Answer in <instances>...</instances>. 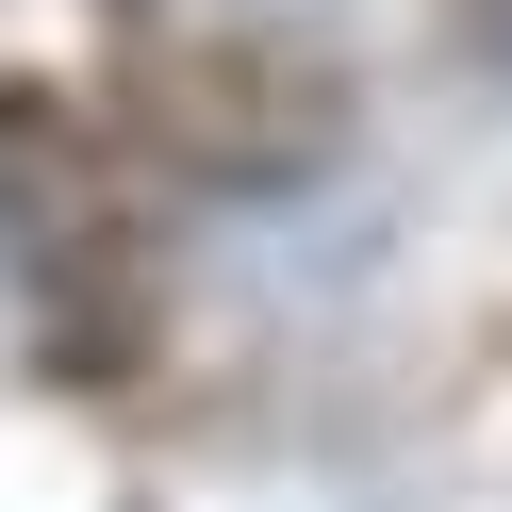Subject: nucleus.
<instances>
[{"mask_svg":"<svg viewBox=\"0 0 512 512\" xmlns=\"http://www.w3.org/2000/svg\"><path fill=\"white\" fill-rule=\"evenodd\" d=\"M446 50H463L479 83H512V0H446Z\"/></svg>","mask_w":512,"mask_h":512,"instance_id":"2","label":"nucleus"},{"mask_svg":"<svg viewBox=\"0 0 512 512\" xmlns=\"http://www.w3.org/2000/svg\"><path fill=\"white\" fill-rule=\"evenodd\" d=\"M133 149L182 182H314L347 149V83L281 34H166L133 50Z\"/></svg>","mask_w":512,"mask_h":512,"instance_id":"1","label":"nucleus"}]
</instances>
